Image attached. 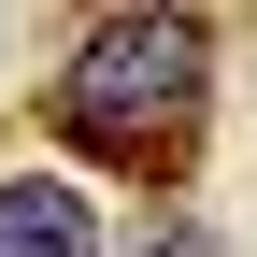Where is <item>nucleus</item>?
<instances>
[{"label": "nucleus", "mask_w": 257, "mask_h": 257, "mask_svg": "<svg viewBox=\"0 0 257 257\" xmlns=\"http://www.w3.org/2000/svg\"><path fill=\"white\" fill-rule=\"evenodd\" d=\"M114 257H214V229H200L186 200H143V214L114 229Z\"/></svg>", "instance_id": "7ed1b4c3"}, {"label": "nucleus", "mask_w": 257, "mask_h": 257, "mask_svg": "<svg viewBox=\"0 0 257 257\" xmlns=\"http://www.w3.org/2000/svg\"><path fill=\"white\" fill-rule=\"evenodd\" d=\"M0 257H114L100 243V200L72 172H15L0 186Z\"/></svg>", "instance_id": "f03ea898"}, {"label": "nucleus", "mask_w": 257, "mask_h": 257, "mask_svg": "<svg viewBox=\"0 0 257 257\" xmlns=\"http://www.w3.org/2000/svg\"><path fill=\"white\" fill-rule=\"evenodd\" d=\"M43 100L100 157H172L200 128V100H214V43H200V15H100V29H72Z\"/></svg>", "instance_id": "f257e3e1"}]
</instances>
